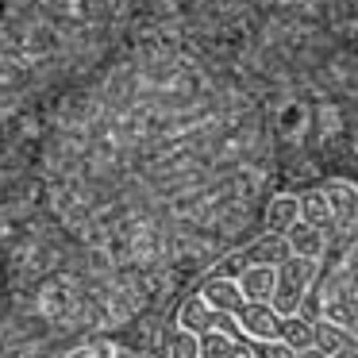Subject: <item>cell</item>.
<instances>
[{
    "mask_svg": "<svg viewBox=\"0 0 358 358\" xmlns=\"http://www.w3.org/2000/svg\"><path fill=\"white\" fill-rule=\"evenodd\" d=\"M316 273H320V262L316 258H296L289 255L281 266H273V296H270V308L278 316H293L301 308L304 293L316 285Z\"/></svg>",
    "mask_w": 358,
    "mask_h": 358,
    "instance_id": "obj_1",
    "label": "cell"
},
{
    "mask_svg": "<svg viewBox=\"0 0 358 358\" xmlns=\"http://www.w3.org/2000/svg\"><path fill=\"white\" fill-rule=\"evenodd\" d=\"M320 301H339V296H358V243H350L343 255H331V262L320 266L316 285Z\"/></svg>",
    "mask_w": 358,
    "mask_h": 358,
    "instance_id": "obj_2",
    "label": "cell"
},
{
    "mask_svg": "<svg viewBox=\"0 0 358 358\" xmlns=\"http://www.w3.org/2000/svg\"><path fill=\"white\" fill-rule=\"evenodd\" d=\"M320 196H324L327 208H331L335 231H347V227L358 224V189L355 185H347V181H327V185L320 189Z\"/></svg>",
    "mask_w": 358,
    "mask_h": 358,
    "instance_id": "obj_3",
    "label": "cell"
},
{
    "mask_svg": "<svg viewBox=\"0 0 358 358\" xmlns=\"http://www.w3.org/2000/svg\"><path fill=\"white\" fill-rule=\"evenodd\" d=\"M235 324L243 327L247 339H278L281 316L270 308V304H243V312L235 316Z\"/></svg>",
    "mask_w": 358,
    "mask_h": 358,
    "instance_id": "obj_4",
    "label": "cell"
},
{
    "mask_svg": "<svg viewBox=\"0 0 358 358\" xmlns=\"http://www.w3.org/2000/svg\"><path fill=\"white\" fill-rule=\"evenodd\" d=\"M201 296H204V304H208L212 312H224V316H239L243 312V293H239V285L235 281H227V278H208L201 285Z\"/></svg>",
    "mask_w": 358,
    "mask_h": 358,
    "instance_id": "obj_5",
    "label": "cell"
},
{
    "mask_svg": "<svg viewBox=\"0 0 358 358\" xmlns=\"http://www.w3.org/2000/svg\"><path fill=\"white\" fill-rule=\"evenodd\" d=\"M296 204H301V216H296V224H304V227H312V231H320L324 239H331V235H335L331 208H327V201L320 196V189H312V193L296 196Z\"/></svg>",
    "mask_w": 358,
    "mask_h": 358,
    "instance_id": "obj_6",
    "label": "cell"
},
{
    "mask_svg": "<svg viewBox=\"0 0 358 358\" xmlns=\"http://www.w3.org/2000/svg\"><path fill=\"white\" fill-rule=\"evenodd\" d=\"M235 285H239V293H243L247 304H270V296H273V266H250V270H243L239 278H235Z\"/></svg>",
    "mask_w": 358,
    "mask_h": 358,
    "instance_id": "obj_7",
    "label": "cell"
},
{
    "mask_svg": "<svg viewBox=\"0 0 358 358\" xmlns=\"http://www.w3.org/2000/svg\"><path fill=\"white\" fill-rule=\"evenodd\" d=\"M281 239H285L289 255H296V258H316L320 262V258L327 255V239L320 231H312V227H304V224H293Z\"/></svg>",
    "mask_w": 358,
    "mask_h": 358,
    "instance_id": "obj_8",
    "label": "cell"
},
{
    "mask_svg": "<svg viewBox=\"0 0 358 358\" xmlns=\"http://www.w3.org/2000/svg\"><path fill=\"white\" fill-rule=\"evenodd\" d=\"M301 216V204H296L293 193H278L270 204H266V235H285L289 227Z\"/></svg>",
    "mask_w": 358,
    "mask_h": 358,
    "instance_id": "obj_9",
    "label": "cell"
},
{
    "mask_svg": "<svg viewBox=\"0 0 358 358\" xmlns=\"http://www.w3.org/2000/svg\"><path fill=\"white\" fill-rule=\"evenodd\" d=\"M178 327H185V331H193V335H204V331H212V327H216V312H212L208 304H204V296L196 293V296H189V301L181 304Z\"/></svg>",
    "mask_w": 358,
    "mask_h": 358,
    "instance_id": "obj_10",
    "label": "cell"
},
{
    "mask_svg": "<svg viewBox=\"0 0 358 358\" xmlns=\"http://www.w3.org/2000/svg\"><path fill=\"white\" fill-rule=\"evenodd\" d=\"M347 343H355L347 327L331 324V320H324V316L312 320V350H316V355H331V350L347 347Z\"/></svg>",
    "mask_w": 358,
    "mask_h": 358,
    "instance_id": "obj_11",
    "label": "cell"
},
{
    "mask_svg": "<svg viewBox=\"0 0 358 358\" xmlns=\"http://www.w3.org/2000/svg\"><path fill=\"white\" fill-rule=\"evenodd\" d=\"M278 343H285L289 350H308L312 347V324H308V320H301V316H281Z\"/></svg>",
    "mask_w": 358,
    "mask_h": 358,
    "instance_id": "obj_12",
    "label": "cell"
},
{
    "mask_svg": "<svg viewBox=\"0 0 358 358\" xmlns=\"http://www.w3.org/2000/svg\"><path fill=\"white\" fill-rule=\"evenodd\" d=\"M166 358H201L196 335L185 331V327H173V331L166 335Z\"/></svg>",
    "mask_w": 358,
    "mask_h": 358,
    "instance_id": "obj_13",
    "label": "cell"
},
{
    "mask_svg": "<svg viewBox=\"0 0 358 358\" xmlns=\"http://www.w3.org/2000/svg\"><path fill=\"white\" fill-rule=\"evenodd\" d=\"M324 358H358V343H347V347L331 350V355H324Z\"/></svg>",
    "mask_w": 358,
    "mask_h": 358,
    "instance_id": "obj_14",
    "label": "cell"
},
{
    "mask_svg": "<svg viewBox=\"0 0 358 358\" xmlns=\"http://www.w3.org/2000/svg\"><path fill=\"white\" fill-rule=\"evenodd\" d=\"M224 358H250V355H247V350H243V347H231V350H227Z\"/></svg>",
    "mask_w": 358,
    "mask_h": 358,
    "instance_id": "obj_15",
    "label": "cell"
},
{
    "mask_svg": "<svg viewBox=\"0 0 358 358\" xmlns=\"http://www.w3.org/2000/svg\"><path fill=\"white\" fill-rule=\"evenodd\" d=\"M350 339H355V343H358V324H355V327H350Z\"/></svg>",
    "mask_w": 358,
    "mask_h": 358,
    "instance_id": "obj_16",
    "label": "cell"
}]
</instances>
